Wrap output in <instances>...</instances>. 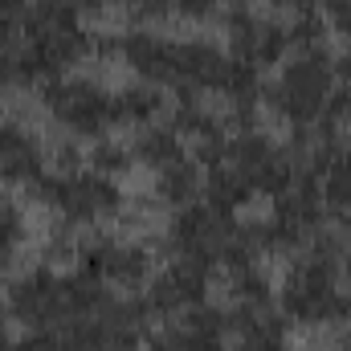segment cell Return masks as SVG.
<instances>
[{
  "instance_id": "25",
  "label": "cell",
  "mask_w": 351,
  "mask_h": 351,
  "mask_svg": "<svg viewBox=\"0 0 351 351\" xmlns=\"http://www.w3.org/2000/svg\"><path fill=\"white\" fill-rule=\"evenodd\" d=\"M29 16V0H0V41H8Z\"/></svg>"
},
{
  "instance_id": "20",
  "label": "cell",
  "mask_w": 351,
  "mask_h": 351,
  "mask_svg": "<svg viewBox=\"0 0 351 351\" xmlns=\"http://www.w3.org/2000/svg\"><path fill=\"white\" fill-rule=\"evenodd\" d=\"M25 245H29V213L16 200L0 196V269L16 262Z\"/></svg>"
},
{
  "instance_id": "1",
  "label": "cell",
  "mask_w": 351,
  "mask_h": 351,
  "mask_svg": "<svg viewBox=\"0 0 351 351\" xmlns=\"http://www.w3.org/2000/svg\"><path fill=\"white\" fill-rule=\"evenodd\" d=\"M86 12L70 0H37L29 4V16L21 25V49L12 53V78L16 86H45L66 78L82 58L94 53Z\"/></svg>"
},
{
  "instance_id": "19",
  "label": "cell",
  "mask_w": 351,
  "mask_h": 351,
  "mask_svg": "<svg viewBox=\"0 0 351 351\" xmlns=\"http://www.w3.org/2000/svg\"><path fill=\"white\" fill-rule=\"evenodd\" d=\"M225 286H229V306H258V302H274V282L265 278L262 262L225 265Z\"/></svg>"
},
{
  "instance_id": "18",
  "label": "cell",
  "mask_w": 351,
  "mask_h": 351,
  "mask_svg": "<svg viewBox=\"0 0 351 351\" xmlns=\"http://www.w3.org/2000/svg\"><path fill=\"white\" fill-rule=\"evenodd\" d=\"M131 156H135V168L160 172V168H168L172 160L188 156V147H184V139L172 131V123H152V127H139V131H135Z\"/></svg>"
},
{
  "instance_id": "3",
  "label": "cell",
  "mask_w": 351,
  "mask_h": 351,
  "mask_svg": "<svg viewBox=\"0 0 351 351\" xmlns=\"http://www.w3.org/2000/svg\"><path fill=\"white\" fill-rule=\"evenodd\" d=\"M106 286L90 274V269H58V265H33L25 274H16L4 290V311L12 323L29 327V331H49V327H66L90 319L102 302H106Z\"/></svg>"
},
{
  "instance_id": "33",
  "label": "cell",
  "mask_w": 351,
  "mask_h": 351,
  "mask_svg": "<svg viewBox=\"0 0 351 351\" xmlns=\"http://www.w3.org/2000/svg\"><path fill=\"white\" fill-rule=\"evenodd\" d=\"M339 274H343V290H348V302H351V241L343 250V258H339Z\"/></svg>"
},
{
  "instance_id": "14",
  "label": "cell",
  "mask_w": 351,
  "mask_h": 351,
  "mask_svg": "<svg viewBox=\"0 0 351 351\" xmlns=\"http://www.w3.org/2000/svg\"><path fill=\"white\" fill-rule=\"evenodd\" d=\"M229 339L233 351H290V327L274 302L229 306Z\"/></svg>"
},
{
  "instance_id": "27",
  "label": "cell",
  "mask_w": 351,
  "mask_h": 351,
  "mask_svg": "<svg viewBox=\"0 0 351 351\" xmlns=\"http://www.w3.org/2000/svg\"><path fill=\"white\" fill-rule=\"evenodd\" d=\"M221 4H225V0H176V12H180L184 21L200 25V21H213V16L221 12Z\"/></svg>"
},
{
  "instance_id": "31",
  "label": "cell",
  "mask_w": 351,
  "mask_h": 351,
  "mask_svg": "<svg viewBox=\"0 0 351 351\" xmlns=\"http://www.w3.org/2000/svg\"><path fill=\"white\" fill-rule=\"evenodd\" d=\"M0 351H12V319H8L4 302H0Z\"/></svg>"
},
{
  "instance_id": "10",
  "label": "cell",
  "mask_w": 351,
  "mask_h": 351,
  "mask_svg": "<svg viewBox=\"0 0 351 351\" xmlns=\"http://www.w3.org/2000/svg\"><path fill=\"white\" fill-rule=\"evenodd\" d=\"M213 290V269L188 258H172L168 265H160L152 274V282L143 286V306L156 319H180L196 306L208 302Z\"/></svg>"
},
{
  "instance_id": "11",
  "label": "cell",
  "mask_w": 351,
  "mask_h": 351,
  "mask_svg": "<svg viewBox=\"0 0 351 351\" xmlns=\"http://www.w3.org/2000/svg\"><path fill=\"white\" fill-rule=\"evenodd\" d=\"M233 70V58L229 49L213 45L208 37H188V41H176V74L172 86L180 90V98H208V94H221L225 78Z\"/></svg>"
},
{
  "instance_id": "22",
  "label": "cell",
  "mask_w": 351,
  "mask_h": 351,
  "mask_svg": "<svg viewBox=\"0 0 351 351\" xmlns=\"http://www.w3.org/2000/svg\"><path fill=\"white\" fill-rule=\"evenodd\" d=\"M315 131H323L327 139L351 143V86L335 90V98L327 102V110H323V119L315 123Z\"/></svg>"
},
{
  "instance_id": "13",
  "label": "cell",
  "mask_w": 351,
  "mask_h": 351,
  "mask_svg": "<svg viewBox=\"0 0 351 351\" xmlns=\"http://www.w3.org/2000/svg\"><path fill=\"white\" fill-rule=\"evenodd\" d=\"M41 176H45V143L21 119H0V184L33 188Z\"/></svg>"
},
{
  "instance_id": "2",
  "label": "cell",
  "mask_w": 351,
  "mask_h": 351,
  "mask_svg": "<svg viewBox=\"0 0 351 351\" xmlns=\"http://www.w3.org/2000/svg\"><path fill=\"white\" fill-rule=\"evenodd\" d=\"M343 250H348V237L323 229L302 254H294V262L286 265L278 282V311L286 315V323L335 327L351 315L343 274H339Z\"/></svg>"
},
{
  "instance_id": "17",
  "label": "cell",
  "mask_w": 351,
  "mask_h": 351,
  "mask_svg": "<svg viewBox=\"0 0 351 351\" xmlns=\"http://www.w3.org/2000/svg\"><path fill=\"white\" fill-rule=\"evenodd\" d=\"M164 114V94L160 86H152V82H127V86H119L110 94V119H114V127H152L156 119Z\"/></svg>"
},
{
  "instance_id": "30",
  "label": "cell",
  "mask_w": 351,
  "mask_h": 351,
  "mask_svg": "<svg viewBox=\"0 0 351 351\" xmlns=\"http://www.w3.org/2000/svg\"><path fill=\"white\" fill-rule=\"evenodd\" d=\"M335 78H339V86H351V45L335 58Z\"/></svg>"
},
{
  "instance_id": "15",
  "label": "cell",
  "mask_w": 351,
  "mask_h": 351,
  "mask_svg": "<svg viewBox=\"0 0 351 351\" xmlns=\"http://www.w3.org/2000/svg\"><path fill=\"white\" fill-rule=\"evenodd\" d=\"M156 339L168 351H233L229 348V315L208 302L172 319V327L156 331Z\"/></svg>"
},
{
  "instance_id": "29",
  "label": "cell",
  "mask_w": 351,
  "mask_h": 351,
  "mask_svg": "<svg viewBox=\"0 0 351 351\" xmlns=\"http://www.w3.org/2000/svg\"><path fill=\"white\" fill-rule=\"evenodd\" d=\"M315 4H323V0H269V8H274V12H294V16L315 12Z\"/></svg>"
},
{
  "instance_id": "32",
  "label": "cell",
  "mask_w": 351,
  "mask_h": 351,
  "mask_svg": "<svg viewBox=\"0 0 351 351\" xmlns=\"http://www.w3.org/2000/svg\"><path fill=\"white\" fill-rule=\"evenodd\" d=\"M12 82H16V78H12V53L4 49V53H0V94L12 86Z\"/></svg>"
},
{
  "instance_id": "16",
  "label": "cell",
  "mask_w": 351,
  "mask_h": 351,
  "mask_svg": "<svg viewBox=\"0 0 351 351\" xmlns=\"http://www.w3.org/2000/svg\"><path fill=\"white\" fill-rule=\"evenodd\" d=\"M200 192H204V168L192 156H180V160H172L168 168H160L152 176V196L172 213L192 204V200H200Z\"/></svg>"
},
{
  "instance_id": "6",
  "label": "cell",
  "mask_w": 351,
  "mask_h": 351,
  "mask_svg": "<svg viewBox=\"0 0 351 351\" xmlns=\"http://www.w3.org/2000/svg\"><path fill=\"white\" fill-rule=\"evenodd\" d=\"M237 213L233 208H221L213 200H192L184 208H176L172 221H168V250L176 258H188V262L200 265H225L233 241H237Z\"/></svg>"
},
{
  "instance_id": "9",
  "label": "cell",
  "mask_w": 351,
  "mask_h": 351,
  "mask_svg": "<svg viewBox=\"0 0 351 351\" xmlns=\"http://www.w3.org/2000/svg\"><path fill=\"white\" fill-rule=\"evenodd\" d=\"M225 41H229V58L250 70L282 66L290 53L286 21H278L269 12H254L245 4H233V12L225 16Z\"/></svg>"
},
{
  "instance_id": "8",
  "label": "cell",
  "mask_w": 351,
  "mask_h": 351,
  "mask_svg": "<svg viewBox=\"0 0 351 351\" xmlns=\"http://www.w3.org/2000/svg\"><path fill=\"white\" fill-rule=\"evenodd\" d=\"M78 265L90 269L102 286L135 294L152 282L156 274V254L143 241H127V237H90L78 250Z\"/></svg>"
},
{
  "instance_id": "26",
  "label": "cell",
  "mask_w": 351,
  "mask_h": 351,
  "mask_svg": "<svg viewBox=\"0 0 351 351\" xmlns=\"http://www.w3.org/2000/svg\"><path fill=\"white\" fill-rule=\"evenodd\" d=\"M323 21H327V29L331 33H339V37H351V0H323Z\"/></svg>"
},
{
  "instance_id": "34",
  "label": "cell",
  "mask_w": 351,
  "mask_h": 351,
  "mask_svg": "<svg viewBox=\"0 0 351 351\" xmlns=\"http://www.w3.org/2000/svg\"><path fill=\"white\" fill-rule=\"evenodd\" d=\"M225 4H241V0H225Z\"/></svg>"
},
{
  "instance_id": "4",
  "label": "cell",
  "mask_w": 351,
  "mask_h": 351,
  "mask_svg": "<svg viewBox=\"0 0 351 351\" xmlns=\"http://www.w3.org/2000/svg\"><path fill=\"white\" fill-rule=\"evenodd\" d=\"M335 90H339L335 58L327 49H294L278 66V78L262 90V98L282 123H290L294 131H306L323 119Z\"/></svg>"
},
{
  "instance_id": "12",
  "label": "cell",
  "mask_w": 351,
  "mask_h": 351,
  "mask_svg": "<svg viewBox=\"0 0 351 351\" xmlns=\"http://www.w3.org/2000/svg\"><path fill=\"white\" fill-rule=\"evenodd\" d=\"M139 82L152 86H172L176 74V41L152 29H131L119 37V53H114Z\"/></svg>"
},
{
  "instance_id": "24",
  "label": "cell",
  "mask_w": 351,
  "mask_h": 351,
  "mask_svg": "<svg viewBox=\"0 0 351 351\" xmlns=\"http://www.w3.org/2000/svg\"><path fill=\"white\" fill-rule=\"evenodd\" d=\"M102 4H110V8H119V12H127V16H131V21H139V25L164 21V16H172V12H176V0H102Z\"/></svg>"
},
{
  "instance_id": "5",
  "label": "cell",
  "mask_w": 351,
  "mask_h": 351,
  "mask_svg": "<svg viewBox=\"0 0 351 351\" xmlns=\"http://www.w3.org/2000/svg\"><path fill=\"white\" fill-rule=\"evenodd\" d=\"M29 196L45 208H53L58 221L70 229H94L102 221H114L127 208L119 180L98 172H78V168L74 172H45L29 188Z\"/></svg>"
},
{
  "instance_id": "7",
  "label": "cell",
  "mask_w": 351,
  "mask_h": 351,
  "mask_svg": "<svg viewBox=\"0 0 351 351\" xmlns=\"http://www.w3.org/2000/svg\"><path fill=\"white\" fill-rule=\"evenodd\" d=\"M41 110L70 139H102L114 127L110 90L94 78H82V74H66L58 82H45L41 86Z\"/></svg>"
},
{
  "instance_id": "21",
  "label": "cell",
  "mask_w": 351,
  "mask_h": 351,
  "mask_svg": "<svg viewBox=\"0 0 351 351\" xmlns=\"http://www.w3.org/2000/svg\"><path fill=\"white\" fill-rule=\"evenodd\" d=\"M131 168H135L131 143H119V139H106V135H102V139L90 147V172L119 180V176H127Z\"/></svg>"
},
{
  "instance_id": "28",
  "label": "cell",
  "mask_w": 351,
  "mask_h": 351,
  "mask_svg": "<svg viewBox=\"0 0 351 351\" xmlns=\"http://www.w3.org/2000/svg\"><path fill=\"white\" fill-rule=\"evenodd\" d=\"M315 351H351V327H343V323L327 327V335L315 343Z\"/></svg>"
},
{
  "instance_id": "23",
  "label": "cell",
  "mask_w": 351,
  "mask_h": 351,
  "mask_svg": "<svg viewBox=\"0 0 351 351\" xmlns=\"http://www.w3.org/2000/svg\"><path fill=\"white\" fill-rule=\"evenodd\" d=\"M286 29H290V49H323L327 21H323L319 12H302V16H294Z\"/></svg>"
}]
</instances>
